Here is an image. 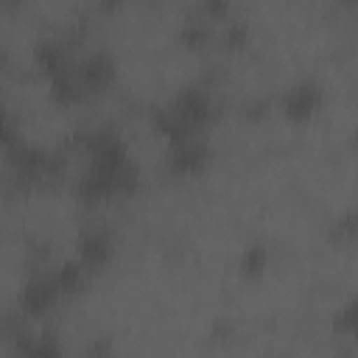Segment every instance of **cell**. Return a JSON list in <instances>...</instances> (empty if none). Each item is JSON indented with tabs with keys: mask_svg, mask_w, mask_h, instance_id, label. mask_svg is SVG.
Segmentation results:
<instances>
[{
	"mask_svg": "<svg viewBox=\"0 0 358 358\" xmlns=\"http://www.w3.org/2000/svg\"><path fill=\"white\" fill-rule=\"evenodd\" d=\"M252 36V25L241 17H227L215 25V39L224 45V48H243Z\"/></svg>",
	"mask_w": 358,
	"mask_h": 358,
	"instance_id": "9",
	"label": "cell"
},
{
	"mask_svg": "<svg viewBox=\"0 0 358 358\" xmlns=\"http://www.w3.org/2000/svg\"><path fill=\"white\" fill-rule=\"evenodd\" d=\"M268 257H271L268 246H266L263 241H255V243L243 246V252H241V260H238V268H241L246 277L263 274V271H266V266H268Z\"/></svg>",
	"mask_w": 358,
	"mask_h": 358,
	"instance_id": "10",
	"label": "cell"
},
{
	"mask_svg": "<svg viewBox=\"0 0 358 358\" xmlns=\"http://www.w3.org/2000/svg\"><path fill=\"white\" fill-rule=\"evenodd\" d=\"M76 78L87 98L106 92L117 81V62L106 48H87L73 59Z\"/></svg>",
	"mask_w": 358,
	"mask_h": 358,
	"instance_id": "2",
	"label": "cell"
},
{
	"mask_svg": "<svg viewBox=\"0 0 358 358\" xmlns=\"http://www.w3.org/2000/svg\"><path fill=\"white\" fill-rule=\"evenodd\" d=\"M53 271H56V282H59V288H62V296L81 294V291L87 288V282L92 280V274H90L76 257H67V260L56 263Z\"/></svg>",
	"mask_w": 358,
	"mask_h": 358,
	"instance_id": "8",
	"label": "cell"
},
{
	"mask_svg": "<svg viewBox=\"0 0 358 358\" xmlns=\"http://www.w3.org/2000/svg\"><path fill=\"white\" fill-rule=\"evenodd\" d=\"M115 246H117L115 232L106 224H87V227H81L78 241H76V260L90 274H95V271H101L103 266L112 263Z\"/></svg>",
	"mask_w": 358,
	"mask_h": 358,
	"instance_id": "4",
	"label": "cell"
},
{
	"mask_svg": "<svg viewBox=\"0 0 358 358\" xmlns=\"http://www.w3.org/2000/svg\"><path fill=\"white\" fill-rule=\"evenodd\" d=\"M213 162V145L204 134H193L176 143H168L165 148V171L171 176H201Z\"/></svg>",
	"mask_w": 358,
	"mask_h": 358,
	"instance_id": "3",
	"label": "cell"
},
{
	"mask_svg": "<svg viewBox=\"0 0 358 358\" xmlns=\"http://www.w3.org/2000/svg\"><path fill=\"white\" fill-rule=\"evenodd\" d=\"M352 327H355V302L350 299L341 310H336V316H333V330H336V333L350 336V333H352Z\"/></svg>",
	"mask_w": 358,
	"mask_h": 358,
	"instance_id": "13",
	"label": "cell"
},
{
	"mask_svg": "<svg viewBox=\"0 0 358 358\" xmlns=\"http://www.w3.org/2000/svg\"><path fill=\"white\" fill-rule=\"evenodd\" d=\"M115 355V341L112 336H95L84 347V358H112Z\"/></svg>",
	"mask_w": 358,
	"mask_h": 358,
	"instance_id": "11",
	"label": "cell"
},
{
	"mask_svg": "<svg viewBox=\"0 0 358 358\" xmlns=\"http://www.w3.org/2000/svg\"><path fill=\"white\" fill-rule=\"evenodd\" d=\"M330 232H333L336 241H352L355 238V213L347 210L341 218H336L333 227H330Z\"/></svg>",
	"mask_w": 358,
	"mask_h": 358,
	"instance_id": "12",
	"label": "cell"
},
{
	"mask_svg": "<svg viewBox=\"0 0 358 358\" xmlns=\"http://www.w3.org/2000/svg\"><path fill=\"white\" fill-rule=\"evenodd\" d=\"M53 266L56 263L42 268H28L25 282L20 285V294H17V308L22 310V316H45L59 305L62 288L56 282Z\"/></svg>",
	"mask_w": 358,
	"mask_h": 358,
	"instance_id": "1",
	"label": "cell"
},
{
	"mask_svg": "<svg viewBox=\"0 0 358 358\" xmlns=\"http://www.w3.org/2000/svg\"><path fill=\"white\" fill-rule=\"evenodd\" d=\"M14 358H64L62 338L53 330H20L8 344Z\"/></svg>",
	"mask_w": 358,
	"mask_h": 358,
	"instance_id": "6",
	"label": "cell"
},
{
	"mask_svg": "<svg viewBox=\"0 0 358 358\" xmlns=\"http://www.w3.org/2000/svg\"><path fill=\"white\" fill-rule=\"evenodd\" d=\"M215 25L218 22H213L201 8H196V11H190L182 22H179V39L185 42V45H193V48H204V45H210L213 39H215Z\"/></svg>",
	"mask_w": 358,
	"mask_h": 358,
	"instance_id": "7",
	"label": "cell"
},
{
	"mask_svg": "<svg viewBox=\"0 0 358 358\" xmlns=\"http://www.w3.org/2000/svg\"><path fill=\"white\" fill-rule=\"evenodd\" d=\"M324 103V87L316 78L294 81L280 95V109L288 120H308L313 117Z\"/></svg>",
	"mask_w": 358,
	"mask_h": 358,
	"instance_id": "5",
	"label": "cell"
}]
</instances>
